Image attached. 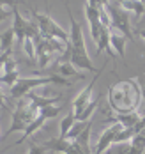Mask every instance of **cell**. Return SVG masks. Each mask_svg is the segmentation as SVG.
<instances>
[{"label":"cell","mask_w":145,"mask_h":154,"mask_svg":"<svg viewBox=\"0 0 145 154\" xmlns=\"http://www.w3.org/2000/svg\"><path fill=\"white\" fill-rule=\"evenodd\" d=\"M108 103L110 108L117 113L136 112L142 103V87L136 80H124L108 89Z\"/></svg>","instance_id":"obj_1"},{"label":"cell","mask_w":145,"mask_h":154,"mask_svg":"<svg viewBox=\"0 0 145 154\" xmlns=\"http://www.w3.org/2000/svg\"><path fill=\"white\" fill-rule=\"evenodd\" d=\"M39 117V108L34 105L32 101L29 99V96L18 99V105H16V110L13 112V121H11V126L9 129L4 133V138L11 137L13 133L16 131H25L29 128V124L34 122L35 119Z\"/></svg>","instance_id":"obj_2"},{"label":"cell","mask_w":145,"mask_h":154,"mask_svg":"<svg viewBox=\"0 0 145 154\" xmlns=\"http://www.w3.org/2000/svg\"><path fill=\"white\" fill-rule=\"evenodd\" d=\"M46 83H57V85L69 87L71 80L60 76V75H50L46 78H20L16 83L11 87V97L18 101L21 97H25L29 92H32L35 87H41V85H46Z\"/></svg>","instance_id":"obj_3"},{"label":"cell","mask_w":145,"mask_h":154,"mask_svg":"<svg viewBox=\"0 0 145 154\" xmlns=\"http://www.w3.org/2000/svg\"><path fill=\"white\" fill-rule=\"evenodd\" d=\"M106 11H108V14H110L112 27L115 29V32H120L122 35H126L128 39L133 41L134 32H133V29H131V18H129V13H126L124 9H120L115 2H112L110 5H106Z\"/></svg>","instance_id":"obj_4"},{"label":"cell","mask_w":145,"mask_h":154,"mask_svg":"<svg viewBox=\"0 0 145 154\" xmlns=\"http://www.w3.org/2000/svg\"><path fill=\"white\" fill-rule=\"evenodd\" d=\"M65 9H67L69 21H71V34H69V48H71V51H87L81 25L74 20V16H73V13H71V9H69L67 4H65Z\"/></svg>","instance_id":"obj_5"},{"label":"cell","mask_w":145,"mask_h":154,"mask_svg":"<svg viewBox=\"0 0 145 154\" xmlns=\"http://www.w3.org/2000/svg\"><path fill=\"white\" fill-rule=\"evenodd\" d=\"M104 66H106V64H103V67H104ZM103 67H101L96 75H94V78L89 82V85H87V87H85V89H83L76 97H74V101H73V112H74V115H76V113H80L81 110L87 106L90 101H92V99H90V97H92V91H94V85L97 83V80H99L101 73H103Z\"/></svg>","instance_id":"obj_6"},{"label":"cell","mask_w":145,"mask_h":154,"mask_svg":"<svg viewBox=\"0 0 145 154\" xmlns=\"http://www.w3.org/2000/svg\"><path fill=\"white\" fill-rule=\"evenodd\" d=\"M122 129V126L120 124H113V126H108L101 135H99V140H97V145H96V151L94 154H103L106 152L110 147H112L113 143H115V137H117V133Z\"/></svg>","instance_id":"obj_7"},{"label":"cell","mask_w":145,"mask_h":154,"mask_svg":"<svg viewBox=\"0 0 145 154\" xmlns=\"http://www.w3.org/2000/svg\"><path fill=\"white\" fill-rule=\"evenodd\" d=\"M142 119V115L138 112H129V113H112L108 115V122H115L120 124L122 128H129V129H134V126L138 124V121Z\"/></svg>","instance_id":"obj_8"},{"label":"cell","mask_w":145,"mask_h":154,"mask_svg":"<svg viewBox=\"0 0 145 154\" xmlns=\"http://www.w3.org/2000/svg\"><path fill=\"white\" fill-rule=\"evenodd\" d=\"M69 62L76 69H83V71H89V73L96 71V67H94V64H92V60H90V57H89L87 51H71Z\"/></svg>","instance_id":"obj_9"},{"label":"cell","mask_w":145,"mask_h":154,"mask_svg":"<svg viewBox=\"0 0 145 154\" xmlns=\"http://www.w3.org/2000/svg\"><path fill=\"white\" fill-rule=\"evenodd\" d=\"M115 4L120 9H124L126 13H133L136 20H140L145 14V5L142 0H117Z\"/></svg>","instance_id":"obj_10"},{"label":"cell","mask_w":145,"mask_h":154,"mask_svg":"<svg viewBox=\"0 0 145 154\" xmlns=\"http://www.w3.org/2000/svg\"><path fill=\"white\" fill-rule=\"evenodd\" d=\"M126 43H128V37H126V35H122L120 32H112V37H110L112 50L122 59V62L128 66V62H126Z\"/></svg>","instance_id":"obj_11"},{"label":"cell","mask_w":145,"mask_h":154,"mask_svg":"<svg viewBox=\"0 0 145 154\" xmlns=\"http://www.w3.org/2000/svg\"><path fill=\"white\" fill-rule=\"evenodd\" d=\"M43 145L46 147V151H50V152H53V154H65L69 151V147H71V142L67 138H60L59 137V138L46 140Z\"/></svg>","instance_id":"obj_12"},{"label":"cell","mask_w":145,"mask_h":154,"mask_svg":"<svg viewBox=\"0 0 145 154\" xmlns=\"http://www.w3.org/2000/svg\"><path fill=\"white\" fill-rule=\"evenodd\" d=\"M92 121H90V124L81 131L80 135L74 138V142H76V145L80 147V151H81V154H90V129H92Z\"/></svg>","instance_id":"obj_13"},{"label":"cell","mask_w":145,"mask_h":154,"mask_svg":"<svg viewBox=\"0 0 145 154\" xmlns=\"http://www.w3.org/2000/svg\"><path fill=\"white\" fill-rule=\"evenodd\" d=\"M44 122H46V119H44V117H43V115L39 113V117H37V119H35L34 122L29 124V128H27V129L23 131V137H21L20 140H16V142H14V143H13L11 147H14V145H18V143H23V142H27V140L30 138V137H32V135L35 133V131H37V129H41V128H43V124H44Z\"/></svg>","instance_id":"obj_14"},{"label":"cell","mask_w":145,"mask_h":154,"mask_svg":"<svg viewBox=\"0 0 145 154\" xmlns=\"http://www.w3.org/2000/svg\"><path fill=\"white\" fill-rule=\"evenodd\" d=\"M57 75H60V76H64V78H69V80L71 78H76V80L83 78V75L78 73V69L71 62H60L59 67H57Z\"/></svg>","instance_id":"obj_15"},{"label":"cell","mask_w":145,"mask_h":154,"mask_svg":"<svg viewBox=\"0 0 145 154\" xmlns=\"http://www.w3.org/2000/svg\"><path fill=\"white\" fill-rule=\"evenodd\" d=\"M14 41H16L14 30H13V27H9L5 32L0 34V51H2V53H4V51H11V46H13Z\"/></svg>","instance_id":"obj_16"},{"label":"cell","mask_w":145,"mask_h":154,"mask_svg":"<svg viewBox=\"0 0 145 154\" xmlns=\"http://www.w3.org/2000/svg\"><path fill=\"white\" fill-rule=\"evenodd\" d=\"M97 105H99V97H96V99H92L87 106L81 110L80 113H76V121H80V122H85V121H90V117H92V113L96 112Z\"/></svg>","instance_id":"obj_17"},{"label":"cell","mask_w":145,"mask_h":154,"mask_svg":"<svg viewBox=\"0 0 145 154\" xmlns=\"http://www.w3.org/2000/svg\"><path fill=\"white\" fill-rule=\"evenodd\" d=\"M74 122H76V115H74V112H69L64 119L60 121V138H65L67 137L69 129L74 126Z\"/></svg>","instance_id":"obj_18"},{"label":"cell","mask_w":145,"mask_h":154,"mask_svg":"<svg viewBox=\"0 0 145 154\" xmlns=\"http://www.w3.org/2000/svg\"><path fill=\"white\" fill-rule=\"evenodd\" d=\"M89 124H90V121H85V122L76 121V122H74V126L69 129V133H67V137H65V138H67V140H74V138H76V137L81 133V131H83V129L89 126Z\"/></svg>","instance_id":"obj_19"},{"label":"cell","mask_w":145,"mask_h":154,"mask_svg":"<svg viewBox=\"0 0 145 154\" xmlns=\"http://www.w3.org/2000/svg\"><path fill=\"white\" fill-rule=\"evenodd\" d=\"M18 80H20V76H18V71H13V73H4V75H0V85L13 87Z\"/></svg>","instance_id":"obj_20"},{"label":"cell","mask_w":145,"mask_h":154,"mask_svg":"<svg viewBox=\"0 0 145 154\" xmlns=\"http://www.w3.org/2000/svg\"><path fill=\"white\" fill-rule=\"evenodd\" d=\"M59 112H62V106H53V105H50V106H44L39 110V113L44 117V119H53V117H57L59 115Z\"/></svg>","instance_id":"obj_21"},{"label":"cell","mask_w":145,"mask_h":154,"mask_svg":"<svg viewBox=\"0 0 145 154\" xmlns=\"http://www.w3.org/2000/svg\"><path fill=\"white\" fill-rule=\"evenodd\" d=\"M44 152H46V147L43 143H35V142L29 143V152L27 154H44Z\"/></svg>","instance_id":"obj_22"},{"label":"cell","mask_w":145,"mask_h":154,"mask_svg":"<svg viewBox=\"0 0 145 154\" xmlns=\"http://www.w3.org/2000/svg\"><path fill=\"white\" fill-rule=\"evenodd\" d=\"M23 46H25V51H27V55H29L30 59H34V57H35V46H34V41H32V39H25Z\"/></svg>","instance_id":"obj_23"},{"label":"cell","mask_w":145,"mask_h":154,"mask_svg":"<svg viewBox=\"0 0 145 154\" xmlns=\"http://www.w3.org/2000/svg\"><path fill=\"white\" fill-rule=\"evenodd\" d=\"M18 4H21V0H0V5L4 7H18Z\"/></svg>","instance_id":"obj_24"},{"label":"cell","mask_w":145,"mask_h":154,"mask_svg":"<svg viewBox=\"0 0 145 154\" xmlns=\"http://www.w3.org/2000/svg\"><path fill=\"white\" fill-rule=\"evenodd\" d=\"M9 16H13V11H7L4 5H0V23H2V21H5Z\"/></svg>","instance_id":"obj_25"},{"label":"cell","mask_w":145,"mask_h":154,"mask_svg":"<svg viewBox=\"0 0 145 154\" xmlns=\"http://www.w3.org/2000/svg\"><path fill=\"white\" fill-rule=\"evenodd\" d=\"M97 2H99V5H101V7H106V5H110V4H112V0H97Z\"/></svg>","instance_id":"obj_26"},{"label":"cell","mask_w":145,"mask_h":154,"mask_svg":"<svg viewBox=\"0 0 145 154\" xmlns=\"http://www.w3.org/2000/svg\"><path fill=\"white\" fill-rule=\"evenodd\" d=\"M134 34H138V35H140V37H142V39L145 41V29H138V30L134 32Z\"/></svg>","instance_id":"obj_27"},{"label":"cell","mask_w":145,"mask_h":154,"mask_svg":"<svg viewBox=\"0 0 145 154\" xmlns=\"http://www.w3.org/2000/svg\"><path fill=\"white\" fill-rule=\"evenodd\" d=\"M142 2H145V0H142Z\"/></svg>","instance_id":"obj_28"},{"label":"cell","mask_w":145,"mask_h":154,"mask_svg":"<svg viewBox=\"0 0 145 154\" xmlns=\"http://www.w3.org/2000/svg\"><path fill=\"white\" fill-rule=\"evenodd\" d=\"M143 5H145V2H143Z\"/></svg>","instance_id":"obj_29"},{"label":"cell","mask_w":145,"mask_h":154,"mask_svg":"<svg viewBox=\"0 0 145 154\" xmlns=\"http://www.w3.org/2000/svg\"><path fill=\"white\" fill-rule=\"evenodd\" d=\"M143 154H145V151H143Z\"/></svg>","instance_id":"obj_30"}]
</instances>
